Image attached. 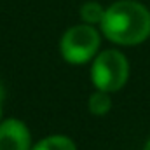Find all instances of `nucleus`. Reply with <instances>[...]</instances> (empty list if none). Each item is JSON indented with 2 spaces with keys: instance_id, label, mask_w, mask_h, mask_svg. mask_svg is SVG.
Listing matches in <instances>:
<instances>
[{
  "instance_id": "obj_1",
  "label": "nucleus",
  "mask_w": 150,
  "mask_h": 150,
  "mask_svg": "<svg viewBox=\"0 0 150 150\" xmlns=\"http://www.w3.org/2000/svg\"><path fill=\"white\" fill-rule=\"evenodd\" d=\"M100 32L115 45H140L150 37V9L138 0H117L105 9Z\"/></svg>"
},
{
  "instance_id": "obj_2",
  "label": "nucleus",
  "mask_w": 150,
  "mask_h": 150,
  "mask_svg": "<svg viewBox=\"0 0 150 150\" xmlns=\"http://www.w3.org/2000/svg\"><path fill=\"white\" fill-rule=\"evenodd\" d=\"M129 72H131L129 59L122 51L103 49L91 61L89 77L94 89L113 94L127 84Z\"/></svg>"
},
{
  "instance_id": "obj_3",
  "label": "nucleus",
  "mask_w": 150,
  "mask_h": 150,
  "mask_svg": "<svg viewBox=\"0 0 150 150\" xmlns=\"http://www.w3.org/2000/svg\"><path fill=\"white\" fill-rule=\"evenodd\" d=\"M101 47V32L96 26L79 23L63 32L59 38V54L68 65H86L94 59Z\"/></svg>"
},
{
  "instance_id": "obj_4",
  "label": "nucleus",
  "mask_w": 150,
  "mask_h": 150,
  "mask_svg": "<svg viewBox=\"0 0 150 150\" xmlns=\"http://www.w3.org/2000/svg\"><path fill=\"white\" fill-rule=\"evenodd\" d=\"M32 131L23 119L4 117L0 120V150H30Z\"/></svg>"
},
{
  "instance_id": "obj_5",
  "label": "nucleus",
  "mask_w": 150,
  "mask_h": 150,
  "mask_svg": "<svg viewBox=\"0 0 150 150\" xmlns=\"http://www.w3.org/2000/svg\"><path fill=\"white\" fill-rule=\"evenodd\" d=\"M30 150H77V143L68 134L54 133L35 142Z\"/></svg>"
},
{
  "instance_id": "obj_6",
  "label": "nucleus",
  "mask_w": 150,
  "mask_h": 150,
  "mask_svg": "<svg viewBox=\"0 0 150 150\" xmlns=\"http://www.w3.org/2000/svg\"><path fill=\"white\" fill-rule=\"evenodd\" d=\"M112 94L110 93H105V91H98L94 89L91 94H89V100H87V110L96 115V117H103L112 110Z\"/></svg>"
},
{
  "instance_id": "obj_7",
  "label": "nucleus",
  "mask_w": 150,
  "mask_h": 150,
  "mask_svg": "<svg viewBox=\"0 0 150 150\" xmlns=\"http://www.w3.org/2000/svg\"><path fill=\"white\" fill-rule=\"evenodd\" d=\"M105 9L100 2L96 0H87L80 5L79 9V16L82 19V23L86 25H91V26H100L101 21H103V16H105Z\"/></svg>"
},
{
  "instance_id": "obj_8",
  "label": "nucleus",
  "mask_w": 150,
  "mask_h": 150,
  "mask_svg": "<svg viewBox=\"0 0 150 150\" xmlns=\"http://www.w3.org/2000/svg\"><path fill=\"white\" fill-rule=\"evenodd\" d=\"M5 96H7V89H5L4 82L0 80V120L4 119V101H5Z\"/></svg>"
},
{
  "instance_id": "obj_9",
  "label": "nucleus",
  "mask_w": 150,
  "mask_h": 150,
  "mask_svg": "<svg viewBox=\"0 0 150 150\" xmlns=\"http://www.w3.org/2000/svg\"><path fill=\"white\" fill-rule=\"evenodd\" d=\"M143 150H150V138L145 142V145H143Z\"/></svg>"
}]
</instances>
